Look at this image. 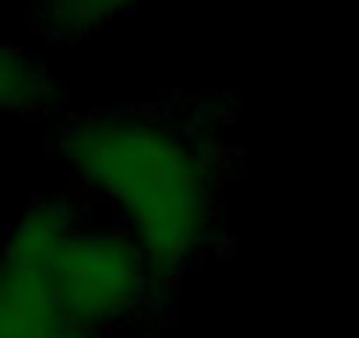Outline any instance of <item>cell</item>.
<instances>
[{
  "mask_svg": "<svg viewBox=\"0 0 359 338\" xmlns=\"http://www.w3.org/2000/svg\"><path fill=\"white\" fill-rule=\"evenodd\" d=\"M64 155L155 268L169 271L201 247L212 184L184 130L137 113L92 116L64 134Z\"/></svg>",
  "mask_w": 359,
  "mask_h": 338,
  "instance_id": "obj_1",
  "label": "cell"
},
{
  "mask_svg": "<svg viewBox=\"0 0 359 338\" xmlns=\"http://www.w3.org/2000/svg\"><path fill=\"white\" fill-rule=\"evenodd\" d=\"M155 268L130 236L88 229L64 208L32 205L11 226L4 271L25 278L64 320L102 327L130 317Z\"/></svg>",
  "mask_w": 359,
  "mask_h": 338,
  "instance_id": "obj_2",
  "label": "cell"
},
{
  "mask_svg": "<svg viewBox=\"0 0 359 338\" xmlns=\"http://www.w3.org/2000/svg\"><path fill=\"white\" fill-rule=\"evenodd\" d=\"M4 334L0 338H95L88 327L64 320L25 278L4 271Z\"/></svg>",
  "mask_w": 359,
  "mask_h": 338,
  "instance_id": "obj_3",
  "label": "cell"
},
{
  "mask_svg": "<svg viewBox=\"0 0 359 338\" xmlns=\"http://www.w3.org/2000/svg\"><path fill=\"white\" fill-rule=\"evenodd\" d=\"M4 106L8 109H39L43 99L50 95V81L39 67H32L29 60H22V53H8L4 57Z\"/></svg>",
  "mask_w": 359,
  "mask_h": 338,
  "instance_id": "obj_4",
  "label": "cell"
}]
</instances>
